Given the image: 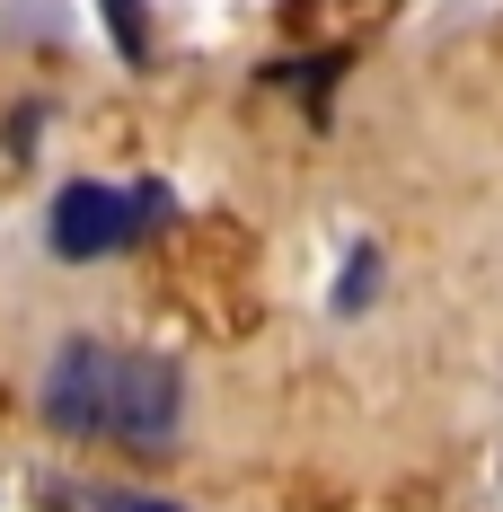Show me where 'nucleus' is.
<instances>
[{
    "instance_id": "f257e3e1",
    "label": "nucleus",
    "mask_w": 503,
    "mask_h": 512,
    "mask_svg": "<svg viewBox=\"0 0 503 512\" xmlns=\"http://www.w3.org/2000/svg\"><path fill=\"white\" fill-rule=\"evenodd\" d=\"M36 415L71 442H106V451H177L186 433V371L142 345H106V336H71L53 345L45 380H36Z\"/></svg>"
},
{
    "instance_id": "f03ea898",
    "label": "nucleus",
    "mask_w": 503,
    "mask_h": 512,
    "mask_svg": "<svg viewBox=\"0 0 503 512\" xmlns=\"http://www.w3.org/2000/svg\"><path fill=\"white\" fill-rule=\"evenodd\" d=\"M177 212V195L159 186V177H133V186H115V177H71L45 212V248L62 265H98V256L133 248L142 230H159Z\"/></svg>"
},
{
    "instance_id": "7ed1b4c3",
    "label": "nucleus",
    "mask_w": 503,
    "mask_h": 512,
    "mask_svg": "<svg viewBox=\"0 0 503 512\" xmlns=\"http://www.w3.org/2000/svg\"><path fill=\"white\" fill-rule=\"evenodd\" d=\"M371 292H380V248H371V239H362V248H353V265H345V283H336V309H362L371 301Z\"/></svg>"
},
{
    "instance_id": "20e7f679",
    "label": "nucleus",
    "mask_w": 503,
    "mask_h": 512,
    "mask_svg": "<svg viewBox=\"0 0 503 512\" xmlns=\"http://www.w3.org/2000/svg\"><path fill=\"white\" fill-rule=\"evenodd\" d=\"M80 512H186V504H159V495H115V486H89V495H62Z\"/></svg>"
},
{
    "instance_id": "39448f33",
    "label": "nucleus",
    "mask_w": 503,
    "mask_h": 512,
    "mask_svg": "<svg viewBox=\"0 0 503 512\" xmlns=\"http://www.w3.org/2000/svg\"><path fill=\"white\" fill-rule=\"evenodd\" d=\"M106 9V27L124 36V53H142V0H98Z\"/></svg>"
}]
</instances>
